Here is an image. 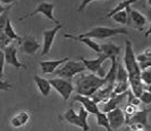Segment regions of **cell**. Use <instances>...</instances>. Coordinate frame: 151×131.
I'll use <instances>...</instances> for the list:
<instances>
[{"instance_id":"6da1fadb","label":"cell","mask_w":151,"mask_h":131,"mask_svg":"<svg viewBox=\"0 0 151 131\" xmlns=\"http://www.w3.org/2000/svg\"><path fill=\"white\" fill-rule=\"evenodd\" d=\"M80 76L75 78V91L78 95H83L91 97L100 87L106 85L107 81L105 78H99L94 74H78Z\"/></svg>"},{"instance_id":"7a4b0ae2","label":"cell","mask_w":151,"mask_h":131,"mask_svg":"<svg viewBox=\"0 0 151 131\" xmlns=\"http://www.w3.org/2000/svg\"><path fill=\"white\" fill-rule=\"evenodd\" d=\"M124 64L125 69L129 74V81L140 79L141 70L139 68V64L136 62L135 54L133 51V44L129 40H125V54H124Z\"/></svg>"},{"instance_id":"3957f363","label":"cell","mask_w":151,"mask_h":131,"mask_svg":"<svg viewBox=\"0 0 151 131\" xmlns=\"http://www.w3.org/2000/svg\"><path fill=\"white\" fill-rule=\"evenodd\" d=\"M118 34H129V32L124 27H117V28H110V27H102V26H96L92 27L90 31L76 35V38H88V39H99L105 40L116 36Z\"/></svg>"},{"instance_id":"277c9868","label":"cell","mask_w":151,"mask_h":131,"mask_svg":"<svg viewBox=\"0 0 151 131\" xmlns=\"http://www.w3.org/2000/svg\"><path fill=\"white\" fill-rule=\"evenodd\" d=\"M84 70H85V68H84L83 63L81 61H70V60H68L67 62L64 63V66H61L60 68H57V70L53 74L58 78L72 80L76 75L82 74Z\"/></svg>"},{"instance_id":"5b68a950","label":"cell","mask_w":151,"mask_h":131,"mask_svg":"<svg viewBox=\"0 0 151 131\" xmlns=\"http://www.w3.org/2000/svg\"><path fill=\"white\" fill-rule=\"evenodd\" d=\"M49 84L51 85L53 89H56L57 93L63 97L64 101H68L70 98V94L74 91V85L72 83V80L67 79H63V78H53L49 80Z\"/></svg>"},{"instance_id":"8992f818","label":"cell","mask_w":151,"mask_h":131,"mask_svg":"<svg viewBox=\"0 0 151 131\" xmlns=\"http://www.w3.org/2000/svg\"><path fill=\"white\" fill-rule=\"evenodd\" d=\"M53 9H55V4L48 2V1H42V2H40L38 6L35 7V9H34L32 13H29V14H26V15L19 17V21L26 19V18L32 17L33 15H37V14H42V15H45L48 19H50L53 23L60 24L56 18H55V16H53Z\"/></svg>"},{"instance_id":"52a82bcc","label":"cell","mask_w":151,"mask_h":131,"mask_svg":"<svg viewBox=\"0 0 151 131\" xmlns=\"http://www.w3.org/2000/svg\"><path fill=\"white\" fill-rule=\"evenodd\" d=\"M150 113V108H142L137 110L133 116L126 120V124L131 127L132 130L135 129H143V127H148V118Z\"/></svg>"},{"instance_id":"ba28073f","label":"cell","mask_w":151,"mask_h":131,"mask_svg":"<svg viewBox=\"0 0 151 131\" xmlns=\"http://www.w3.org/2000/svg\"><path fill=\"white\" fill-rule=\"evenodd\" d=\"M2 51H4V55H5V63L13 66L16 69H26V64L19 62L18 58H17V49L15 47V45L9 44Z\"/></svg>"},{"instance_id":"9c48e42d","label":"cell","mask_w":151,"mask_h":131,"mask_svg":"<svg viewBox=\"0 0 151 131\" xmlns=\"http://www.w3.org/2000/svg\"><path fill=\"white\" fill-rule=\"evenodd\" d=\"M125 10H126L127 16H129V23L127 24H132L133 27L136 28V30H139V31H141V32L143 31L144 26L148 23L147 17H145L142 13L137 11L135 9H132L131 7L126 8Z\"/></svg>"},{"instance_id":"30bf717a","label":"cell","mask_w":151,"mask_h":131,"mask_svg":"<svg viewBox=\"0 0 151 131\" xmlns=\"http://www.w3.org/2000/svg\"><path fill=\"white\" fill-rule=\"evenodd\" d=\"M61 27H63V24H57L56 27H53L51 30L43 31V47H42V53H41L42 57L47 55L50 52L51 46H52L55 39H56V35L61 30Z\"/></svg>"},{"instance_id":"8fae6325","label":"cell","mask_w":151,"mask_h":131,"mask_svg":"<svg viewBox=\"0 0 151 131\" xmlns=\"http://www.w3.org/2000/svg\"><path fill=\"white\" fill-rule=\"evenodd\" d=\"M107 119H108L109 125H110L113 131L116 129H119L124 124H126V118L124 115V112L121 108H117L110 112H108Z\"/></svg>"},{"instance_id":"7c38bea8","label":"cell","mask_w":151,"mask_h":131,"mask_svg":"<svg viewBox=\"0 0 151 131\" xmlns=\"http://www.w3.org/2000/svg\"><path fill=\"white\" fill-rule=\"evenodd\" d=\"M21 43H22V45H21L22 52L29 54V55H34L41 49V44L37 41V39L33 36H30V35L22 39Z\"/></svg>"},{"instance_id":"4fadbf2b","label":"cell","mask_w":151,"mask_h":131,"mask_svg":"<svg viewBox=\"0 0 151 131\" xmlns=\"http://www.w3.org/2000/svg\"><path fill=\"white\" fill-rule=\"evenodd\" d=\"M72 102H78V103H81L82 108H84V110H85L89 114H94V115H96L99 111H100L98 108V105L91 100L90 97H88V96H83V95L76 94V95H74V96L72 97Z\"/></svg>"},{"instance_id":"5bb4252c","label":"cell","mask_w":151,"mask_h":131,"mask_svg":"<svg viewBox=\"0 0 151 131\" xmlns=\"http://www.w3.org/2000/svg\"><path fill=\"white\" fill-rule=\"evenodd\" d=\"M113 88H114V85H111V84H106V85H104L102 87H100L98 91L91 96L90 98L97 105H98L99 103H101V102L105 103V102H107V101L110 98V96L113 94Z\"/></svg>"},{"instance_id":"9a60e30c","label":"cell","mask_w":151,"mask_h":131,"mask_svg":"<svg viewBox=\"0 0 151 131\" xmlns=\"http://www.w3.org/2000/svg\"><path fill=\"white\" fill-rule=\"evenodd\" d=\"M107 59L102 55V54H98V58H96V59H93V60H88V59H85L83 57H80V61L83 63L84 68L88 70H90L92 74H97L99 71V69L101 68V66L105 63Z\"/></svg>"},{"instance_id":"2e32d148","label":"cell","mask_w":151,"mask_h":131,"mask_svg":"<svg viewBox=\"0 0 151 131\" xmlns=\"http://www.w3.org/2000/svg\"><path fill=\"white\" fill-rule=\"evenodd\" d=\"M69 59L68 58H63V59H59V60H47V61H41L40 62V68H41V71L42 74L45 75H50V74H53L58 67H60L63 63L67 62Z\"/></svg>"},{"instance_id":"e0dca14e","label":"cell","mask_w":151,"mask_h":131,"mask_svg":"<svg viewBox=\"0 0 151 131\" xmlns=\"http://www.w3.org/2000/svg\"><path fill=\"white\" fill-rule=\"evenodd\" d=\"M125 97H127V92L124 93V94H119V95H116V96L110 97L107 102L104 103V105H102V108H101V112L107 114L108 112L113 111L115 108H119V104L124 101Z\"/></svg>"},{"instance_id":"ac0fdd59","label":"cell","mask_w":151,"mask_h":131,"mask_svg":"<svg viewBox=\"0 0 151 131\" xmlns=\"http://www.w3.org/2000/svg\"><path fill=\"white\" fill-rule=\"evenodd\" d=\"M122 46L116 45L114 43H105V44H100V52L99 53L102 54L107 60L110 59L111 57H117L121 53Z\"/></svg>"},{"instance_id":"d6986e66","label":"cell","mask_w":151,"mask_h":131,"mask_svg":"<svg viewBox=\"0 0 151 131\" xmlns=\"http://www.w3.org/2000/svg\"><path fill=\"white\" fill-rule=\"evenodd\" d=\"M30 119L31 113L29 111H19L10 119V124L14 128H21V127H24L25 124L29 123Z\"/></svg>"},{"instance_id":"ffe728a7","label":"cell","mask_w":151,"mask_h":131,"mask_svg":"<svg viewBox=\"0 0 151 131\" xmlns=\"http://www.w3.org/2000/svg\"><path fill=\"white\" fill-rule=\"evenodd\" d=\"M33 80H34L35 85L38 87L39 92L41 93V95L45 96V97L49 96V94L51 92V85L49 84V80L45 79V78L40 77L38 75H35V76L33 77Z\"/></svg>"},{"instance_id":"44dd1931","label":"cell","mask_w":151,"mask_h":131,"mask_svg":"<svg viewBox=\"0 0 151 131\" xmlns=\"http://www.w3.org/2000/svg\"><path fill=\"white\" fill-rule=\"evenodd\" d=\"M64 38H65V39L74 40V41H78V42L83 43L85 45H88L92 51L97 52L98 54H99V52H100V44L96 43L92 39H88V38H76L75 35H70V34H67V33L64 34Z\"/></svg>"},{"instance_id":"7402d4cb","label":"cell","mask_w":151,"mask_h":131,"mask_svg":"<svg viewBox=\"0 0 151 131\" xmlns=\"http://www.w3.org/2000/svg\"><path fill=\"white\" fill-rule=\"evenodd\" d=\"M110 67L107 71L105 79H106L107 84H115V79H116V72H117V67H118V61H117V57H111L110 58Z\"/></svg>"},{"instance_id":"603a6c76","label":"cell","mask_w":151,"mask_h":131,"mask_svg":"<svg viewBox=\"0 0 151 131\" xmlns=\"http://www.w3.org/2000/svg\"><path fill=\"white\" fill-rule=\"evenodd\" d=\"M61 119L65 120L68 123L81 128V123H80V120H78V115H77V113H76L75 110L73 108H69L68 110H66V111L64 112V114L61 115Z\"/></svg>"},{"instance_id":"cb8c5ba5","label":"cell","mask_w":151,"mask_h":131,"mask_svg":"<svg viewBox=\"0 0 151 131\" xmlns=\"http://www.w3.org/2000/svg\"><path fill=\"white\" fill-rule=\"evenodd\" d=\"M4 33H5V35L7 36L8 39H10L12 41H18V42H21L22 41V38L17 34L14 30V27H13V24L10 22V19L8 18L7 22H6V26H5V30H4Z\"/></svg>"},{"instance_id":"d4e9b609","label":"cell","mask_w":151,"mask_h":131,"mask_svg":"<svg viewBox=\"0 0 151 131\" xmlns=\"http://www.w3.org/2000/svg\"><path fill=\"white\" fill-rule=\"evenodd\" d=\"M137 1H140V0H123V1H121L116 7L114 8V9H111L110 10V13H108L106 15V19H108V18H110L111 16L115 14V13H117V11H121V10H125L126 8L131 7V5L132 4H134V2H137Z\"/></svg>"},{"instance_id":"484cf974","label":"cell","mask_w":151,"mask_h":131,"mask_svg":"<svg viewBox=\"0 0 151 131\" xmlns=\"http://www.w3.org/2000/svg\"><path fill=\"white\" fill-rule=\"evenodd\" d=\"M78 120H80V123H81V129L83 131H89L90 130V127H89V123H88V118H89V113L84 110V108H80L78 110Z\"/></svg>"},{"instance_id":"4316f807","label":"cell","mask_w":151,"mask_h":131,"mask_svg":"<svg viewBox=\"0 0 151 131\" xmlns=\"http://www.w3.org/2000/svg\"><path fill=\"white\" fill-rule=\"evenodd\" d=\"M96 115H97V125H98V127L105 128L106 131H113L111 128H110V125H109V122H108L106 113H102L101 111H99Z\"/></svg>"},{"instance_id":"83f0119b","label":"cell","mask_w":151,"mask_h":131,"mask_svg":"<svg viewBox=\"0 0 151 131\" xmlns=\"http://www.w3.org/2000/svg\"><path fill=\"white\" fill-rule=\"evenodd\" d=\"M110 18H113L114 22L118 24H122V25H126L129 23V16H127V13L126 10H121V11H117Z\"/></svg>"},{"instance_id":"f1b7e54d","label":"cell","mask_w":151,"mask_h":131,"mask_svg":"<svg viewBox=\"0 0 151 131\" xmlns=\"http://www.w3.org/2000/svg\"><path fill=\"white\" fill-rule=\"evenodd\" d=\"M116 81H129V74L126 69L124 68V66L118 62V67H117V72H116Z\"/></svg>"},{"instance_id":"f546056e","label":"cell","mask_w":151,"mask_h":131,"mask_svg":"<svg viewBox=\"0 0 151 131\" xmlns=\"http://www.w3.org/2000/svg\"><path fill=\"white\" fill-rule=\"evenodd\" d=\"M140 79L142 81V84H145L147 86H150L151 84V71L150 68L149 69L142 70L140 72Z\"/></svg>"},{"instance_id":"4dcf8cb0","label":"cell","mask_w":151,"mask_h":131,"mask_svg":"<svg viewBox=\"0 0 151 131\" xmlns=\"http://www.w3.org/2000/svg\"><path fill=\"white\" fill-rule=\"evenodd\" d=\"M13 7V5L8 6V8L0 15V32H4L5 30V26H6V22L8 19V13H9V9Z\"/></svg>"},{"instance_id":"1f68e13d","label":"cell","mask_w":151,"mask_h":131,"mask_svg":"<svg viewBox=\"0 0 151 131\" xmlns=\"http://www.w3.org/2000/svg\"><path fill=\"white\" fill-rule=\"evenodd\" d=\"M136 111H137V108L134 106V105H131V104H126V106L124 108V115L126 118V120L129 119L131 116H133L134 114L136 113Z\"/></svg>"},{"instance_id":"d6a6232c","label":"cell","mask_w":151,"mask_h":131,"mask_svg":"<svg viewBox=\"0 0 151 131\" xmlns=\"http://www.w3.org/2000/svg\"><path fill=\"white\" fill-rule=\"evenodd\" d=\"M139 100L141 103H143L145 105H149L151 103V94L149 91H143L142 94L139 96Z\"/></svg>"},{"instance_id":"836d02e7","label":"cell","mask_w":151,"mask_h":131,"mask_svg":"<svg viewBox=\"0 0 151 131\" xmlns=\"http://www.w3.org/2000/svg\"><path fill=\"white\" fill-rule=\"evenodd\" d=\"M9 44H12V40L8 39L4 32H0V50H4Z\"/></svg>"},{"instance_id":"e575fe53","label":"cell","mask_w":151,"mask_h":131,"mask_svg":"<svg viewBox=\"0 0 151 131\" xmlns=\"http://www.w3.org/2000/svg\"><path fill=\"white\" fill-rule=\"evenodd\" d=\"M4 68H5V55L4 51L0 50V80L4 79Z\"/></svg>"},{"instance_id":"d590c367","label":"cell","mask_w":151,"mask_h":131,"mask_svg":"<svg viewBox=\"0 0 151 131\" xmlns=\"http://www.w3.org/2000/svg\"><path fill=\"white\" fill-rule=\"evenodd\" d=\"M92 1H94V0H82V2H81V5L78 6V9H77V11L78 13H81V11H83L85 8L88 7V5H90Z\"/></svg>"},{"instance_id":"8d00e7d4","label":"cell","mask_w":151,"mask_h":131,"mask_svg":"<svg viewBox=\"0 0 151 131\" xmlns=\"http://www.w3.org/2000/svg\"><path fill=\"white\" fill-rule=\"evenodd\" d=\"M13 86L10 85L8 81H5V80H0V92L1 91H8Z\"/></svg>"},{"instance_id":"74e56055","label":"cell","mask_w":151,"mask_h":131,"mask_svg":"<svg viewBox=\"0 0 151 131\" xmlns=\"http://www.w3.org/2000/svg\"><path fill=\"white\" fill-rule=\"evenodd\" d=\"M17 0H0V2L1 4H5V5H10V4H13V2H15Z\"/></svg>"},{"instance_id":"f35d334b","label":"cell","mask_w":151,"mask_h":131,"mask_svg":"<svg viewBox=\"0 0 151 131\" xmlns=\"http://www.w3.org/2000/svg\"><path fill=\"white\" fill-rule=\"evenodd\" d=\"M8 7H4V6H1V5H0V15H1V14H2V13H4V11H5V10H6V9H7Z\"/></svg>"},{"instance_id":"ab89813d","label":"cell","mask_w":151,"mask_h":131,"mask_svg":"<svg viewBox=\"0 0 151 131\" xmlns=\"http://www.w3.org/2000/svg\"><path fill=\"white\" fill-rule=\"evenodd\" d=\"M123 131H132V129H131V127H129V125H127V127H126Z\"/></svg>"},{"instance_id":"60d3db41","label":"cell","mask_w":151,"mask_h":131,"mask_svg":"<svg viewBox=\"0 0 151 131\" xmlns=\"http://www.w3.org/2000/svg\"><path fill=\"white\" fill-rule=\"evenodd\" d=\"M132 131H143L142 129H135V130H132Z\"/></svg>"},{"instance_id":"b9f144b4","label":"cell","mask_w":151,"mask_h":131,"mask_svg":"<svg viewBox=\"0 0 151 131\" xmlns=\"http://www.w3.org/2000/svg\"><path fill=\"white\" fill-rule=\"evenodd\" d=\"M94 1H98V0H94Z\"/></svg>"}]
</instances>
